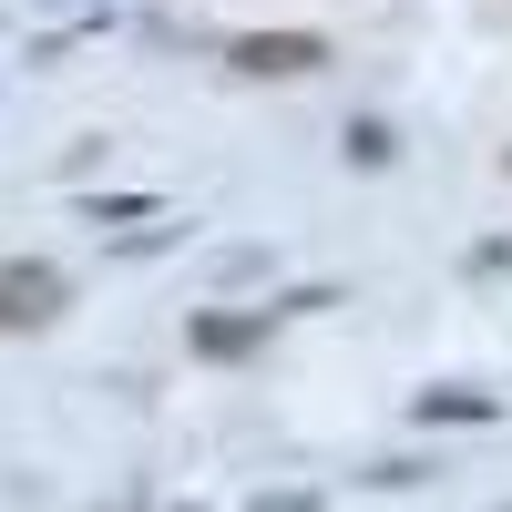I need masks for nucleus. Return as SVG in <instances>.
<instances>
[{
  "label": "nucleus",
  "instance_id": "f257e3e1",
  "mask_svg": "<svg viewBox=\"0 0 512 512\" xmlns=\"http://www.w3.org/2000/svg\"><path fill=\"white\" fill-rule=\"evenodd\" d=\"M0 318H52V277H41V267H11V277H0Z\"/></svg>",
  "mask_w": 512,
  "mask_h": 512
}]
</instances>
